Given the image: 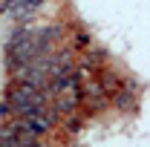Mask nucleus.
I'll list each match as a JSON object with an SVG mask.
<instances>
[{
    "label": "nucleus",
    "mask_w": 150,
    "mask_h": 147,
    "mask_svg": "<svg viewBox=\"0 0 150 147\" xmlns=\"http://www.w3.org/2000/svg\"><path fill=\"white\" fill-rule=\"evenodd\" d=\"M52 112H49V107H43V110H32V112H20L18 124L23 130H29V133H35V136H43L46 130L52 127Z\"/></svg>",
    "instance_id": "obj_2"
},
{
    "label": "nucleus",
    "mask_w": 150,
    "mask_h": 147,
    "mask_svg": "<svg viewBox=\"0 0 150 147\" xmlns=\"http://www.w3.org/2000/svg\"><path fill=\"white\" fill-rule=\"evenodd\" d=\"M46 92L49 90H40L38 84H29V81H20L18 87L9 90V104L20 112H32V110H43L46 107Z\"/></svg>",
    "instance_id": "obj_1"
},
{
    "label": "nucleus",
    "mask_w": 150,
    "mask_h": 147,
    "mask_svg": "<svg viewBox=\"0 0 150 147\" xmlns=\"http://www.w3.org/2000/svg\"><path fill=\"white\" fill-rule=\"evenodd\" d=\"M40 6H43V0H3L6 18H12V20H26V18H32Z\"/></svg>",
    "instance_id": "obj_3"
}]
</instances>
